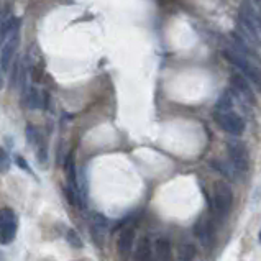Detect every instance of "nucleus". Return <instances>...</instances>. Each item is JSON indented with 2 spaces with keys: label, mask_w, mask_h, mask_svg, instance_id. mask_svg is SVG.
<instances>
[{
  "label": "nucleus",
  "mask_w": 261,
  "mask_h": 261,
  "mask_svg": "<svg viewBox=\"0 0 261 261\" xmlns=\"http://www.w3.org/2000/svg\"><path fill=\"white\" fill-rule=\"evenodd\" d=\"M214 119L220 129L232 135H240L245 130V120L232 110H216Z\"/></svg>",
  "instance_id": "2"
},
{
  "label": "nucleus",
  "mask_w": 261,
  "mask_h": 261,
  "mask_svg": "<svg viewBox=\"0 0 261 261\" xmlns=\"http://www.w3.org/2000/svg\"><path fill=\"white\" fill-rule=\"evenodd\" d=\"M194 235L199 238L204 247H209L212 243V237H214V230H212V223L207 217H202L197 220V223L194 225Z\"/></svg>",
  "instance_id": "7"
},
{
  "label": "nucleus",
  "mask_w": 261,
  "mask_h": 261,
  "mask_svg": "<svg viewBox=\"0 0 261 261\" xmlns=\"http://www.w3.org/2000/svg\"><path fill=\"white\" fill-rule=\"evenodd\" d=\"M232 84H233V89L237 90L242 97H245L247 100H255L252 87H250V81L245 78V76L233 74L232 76Z\"/></svg>",
  "instance_id": "9"
},
{
  "label": "nucleus",
  "mask_w": 261,
  "mask_h": 261,
  "mask_svg": "<svg viewBox=\"0 0 261 261\" xmlns=\"http://www.w3.org/2000/svg\"><path fill=\"white\" fill-rule=\"evenodd\" d=\"M3 87V78H2V73H0V89Z\"/></svg>",
  "instance_id": "18"
},
{
  "label": "nucleus",
  "mask_w": 261,
  "mask_h": 261,
  "mask_svg": "<svg viewBox=\"0 0 261 261\" xmlns=\"http://www.w3.org/2000/svg\"><path fill=\"white\" fill-rule=\"evenodd\" d=\"M223 56L250 81V83H253L255 86L261 89V69L253 63V61H250L248 56L242 54L235 48L223 49Z\"/></svg>",
  "instance_id": "1"
},
{
  "label": "nucleus",
  "mask_w": 261,
  "mask_h": 261,
  "mask_svg": "<svg viewBox=\"0 0 261 261\" xmlns=\"http://www.w3.org/2000/svg\"><path fill=\"white\" fill-rule=\"evenodd\" d=\"M214 201H216L217 211L222 214V216L228 214L230 209H232V204H233L232 189H230L227 184L217 182V184H216V194H214Z\"/></svg>",
  "instance_id": "5"
},
{
  "label": "nucleus",
  "mask_w": 261,
  "mask_h": 261,
  "mask_svg": "<svg viewBox=\"0 0 261 261\" xmlns=\"http://www.w3.org/2000/svg\"><path fill=\"white\" fill-rule=\"evenodd\" d=\"M260 242H261V233H260Z\"/></svg>",
  "instance_id": "19"
},
{
  "label": "nucleus",
  "mask_w": 261,
  "mask_h": 261,
  "mask_svg": "<svg viewBox=\"0 0 261 261\" xmlns=\"http://www.w3.org/2000/svg\"><path fill=\"white\" fill-rule=\"evenodd\" d=\"M15 161H17V165H18L20 168H22V170H27L28 173H32V174H33V171H32V168H30V166H28V163H27V161H25L22 156H15Z\"/></svg>",
  "instance_id": "17"
},
{
  "label": "nucleus",
  "mask_w": 261,
  "mask_h": 261,
  "mask_svg": "<svg viewBox=\"0 0 261 261\" xmlns=\"http://www.w3.org/2000/svg\"><path fill=\"white\" fill-rule=\"evenodd\" d=\"M27 105L30 109H38V107H42V99H40V92L37 89L27 90Z\"/></svg>",
  "instance_id": "13"
},
{
  "label": "nucleus",
  "mask_w": 261,
  "mask_h": 261,
  "mask_svg": "<svg viewBox=\"0 0 261 261\" xmlns=\"http://www.w3.org/2000/svg\"><path fill=\"white\" fill-rule=\"evenodd\" d=\"M151 257V248H150V240L141 238L138 242L136 252H135V260L136 261H150Z\"/></svg>",
  "instance_id": "11"
},
{
  "label": "nucleus",
  "mask_w": 261,
  "mask_h": 261,
  "mask_svg": "<svg viewBox=\"0 0 261 261\" xmlns=\"http://www.w3.org/2000/svg\"><path fill=\"white\" fill-rule=\"evenodd\" d=\"M68 242L73 245V247H76V248H81V247H83V242H81L79 235L76 233L74 230H69V232H68Z\"/></svg>",
  "instance_id": "16"
},
{
  "label": "nucleus",
  "mask_w": 261,
  "mask_h": 261,
  "mask_svg": "<svg viewBox=\"0 0 261 261\" xmlns=\"http://www.w3.org/2000/svg\"><path fill=\"white\" fill-rule=\"evenodd\" d=\"M17 216L12 209H2L0 211V243L8 245L15 240L17 235Z\"/></svg>",
  "instance_id": "3"
},
{
  "label": "nucleus",
  "mask_w": 261,
  "mask_h": 261,
  "mask_svg": "<svg viewBox=\"0 0 261 261\" xmlns=\"http://www.w3.org/2000/svg\"><path fill=\"white\" fill-rule=\"evenodd\" d=\"M133 238H135V230H133V228H127L125 232H122L119 242H117V250H119V255L124 260L129 258V255L131 252Z\"/></svg>",
  "instance_id": "8"
},
{
  "label": "nucleus",
  "mask_w": 261,
  "mask_h": 261,
  "mask_svg": "<svg viewBox=\"0 0 261 261\" xmlns=\"http://www.w3.org/2000/svg\"><path fill=\"white\" fill-rule=\"evenodd\" d=\"M10 165H12V161H10V156L7 155V151H5L3 148H0V173H2V174L8 173Z\"/></svg>",
  "instance_id": "15"
},
{
  "label": "nucleus",
  "mask_w": 261,
  "mask_h": 261,
  "mask_svg": "<svg viewBox=\"0 0 261 261\" xmlns=\"http://www.w3.org/2000/svg\"><path fill=\"white\" fill-rule=\"evenodd\" d=\"M228 155L232 165L238 171H248L250 168V155L243 143H228Z\"/></svg>",
  "instance_id": "4"
},
{
  "label": "nucleus",
  "mask_w": 261,
  "mask_h": 261,
  "mask_svg": "<svg viewBox=\"0 0 261 261\" xmlns=\"http://www.w3.org/2000/svg\"><path fill=\"white\" fill-rule=\"evenodd\" d=\"M150 261H153V260H150Z\"/></svg>",
  "instance_id": "20"
},
{
  "label": "nucleus",
  "mask_w": 261,
  "mask_h": 261,
  "mask_svg": "<svg viewBox=\"0 0 261 261\" xmlns=\"http://www.w3.org/2000/svg\"><path fill=\"white\" fill-rule=\"evenodd\" d=\"M18 44H20V35H18V30H15L7 38V42L3 43L2 51H0V68L3 71H7L10 68V64H12V59L15 53H17Z\"/></svg>",
  "instance_id": "6"
},
{
  "label": "nucleus",
  "mask_w": 261,
  "mask_h": 261,
  "mask_svg": "<svg viewBox=\"0 0 261 261\" xmlns=\"http://www.w3.org/2000/svg\"><path fill=\"white\" fill-rule=\"evenodd\" d=\"M64 171H66V177H68V187L71 191H74L78 194L79 191V186H78V173H76V165H74V156L73 153L68 156L66 160V165H64Z\"/></svg>",
  "instance_id": "10"
},
{
  "label": "nucleus",
  "mask_w": 261,
  "mask_h": 261,
  "mask_svg": "<svg viewBox=\"0 0 261 261\" xmlns=\"http://www.w3.org/2000/svg\"><path fill=\"white\" fill-rule=\"evenodd\" d=\"M196 257V248L192 245H181L179 247V260L181 261H191Z\"/></svg>",
  "instance_id": "14"
},
{
  "label": "nucleus",
  "mask_w": 261,
  "mask_h": 261,
  "mask_svg": "<svg viewBox=\"0 0 261 261\" xmlns=\"http://www.w3.org/2000/svg\"><path fill=\"white\" fill-rule=\"evenodd\" d=\"M156 255L160 261H170L171 258V245L166 240H158L156 242Z\"/></svg>",
  "instance_id": "12"
}]
</instances>
